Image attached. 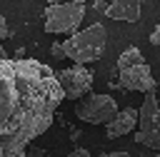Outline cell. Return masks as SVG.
<instances>
[{
	"instance_id": "obj_1",
	"label": "cell",
	"mask_w": 160,
	"mask_h": 157,
	"mask_svg": "<svg viewBox=\"0 0 160 157\" xmlns=\"http://www.w3.org/2000/svg\"><path fill=\"white\" fill-rule=\"evenodd\" d=\"M65 100L58 72L38 60L0 57V157H25Z\"/></svg>"
},
{
	"instance_id": "obj_2",
	"label": "cell",
	"mask_w": 160,
	"mask_h": 157,
	"mask_svg": "<svg viewBox=\"0 0 160 157\" xmlns=\"http://www.w3.org/2000/svg\"><path fill=\"white\" fill-rule=\"evenodd\" d=\"M105 45H108V30H105V25L95 22V25L70 35L62 42V50H65V57H70L78 65H85V62L98 60L105 52Z\"/></svg>"
},
{
	"instance_id": "obj_3",
	"label": "cell",
	"mask_w": 160,
	"mask_h": 157,
	"mask_svg": "<svg viewBox=\"0 0 160 157\" xmlns=\"http://www.w3.org/2000/svg\"><path fill=\"white\" fill-rule=\"evenodd\" d=\"M118 70H120V85L130 92H155V77L140 55L138 47H128L118 57Z\"/></svg>"
},
{
	"instance_id": "obj_4",
	"label": "cell",
	"mask_w": 160,
	"mask_h": 157,
	"mask_svg": "<svg viewBox=\"0 0 160 157\" xmlns=\"http://www.w3.org/2000/svg\"><path fill=\"white\" fill-rule=\"evenodd\" d=\"M82 17H85V2L82 0L50 2L45 7V32H50V35H60V32L75 35Z\"/></svg>"
},
{
	"instance_id": "obj_5",
	"label": "cell",
	"mask_w": 160,
	"mask_h": 157,
	"mask_svg": "<svg viewBox=\"0 0 160 157\" xmlns=\"http://www.w3.org/2000/svg\"><path fill=\"white\" fill-rule=\"evenodd\" d=\"M135 142L142 147H152L160 152V105L155 92H148L142 105L138 107V130Z\"/></svg>"
},
{
	"instance_id": "obj_6",
	"label": "cell",
	"mask_w": 160,
	"mask_h": 157,
	"mask_svg": "<svg viewBox=\"0 0 160 157\" xmlns=\"http://www.w3.org/2000/svg\"><path fill=\"white\" fill-rule=\"evenodd\" d=\"M118 112V102L110 95H88L75 105V115L90 125H110Z\"/></svg>"
},
{
	"instance_id": "obj_7",
	"label": "cell",
	"mask_w": 160,
	"mask_h": 157,
	"mask_svg": "<svg viewBox=\"0 0 160 157\" xmlns=\"http://www.w3.org/2000/svg\"><path fill=\"white\" fill-rule=\"evenodd\" d=\"M58 82H60L62 95H65L68 100H80L82 95L90 92V87H92V75H90L88 67L75 65V67L60 70V72H58Z\"/></svg>"
},
{
	"instance_id": "obj_8",
	"label": "cell",
	"mask_w": 160,
	"mask_h": 157,
	"mask_svg": "<svg viewBox=\"0 0 160 157\" xmlns=\"http://www.w3.org/2000/svg\"><path fill=\"white\" fill-rule=\"evenodd\" d=\"M138 130V107H125L115 115V120L110 125H105V137L108 140H118L128 132Z\"/></svg>"
},
{
	"instance_id": "obj_9",
	"label": "cell",
	"mask_w": 160,
	"mask_h": 157,
	"mask_svg": "<svg viewBox=\"0 0 160 157\" xmlns=\"http://www.w3.org/2000/svg\"><path fill=\"white\" fill-rule=\"evenodd\" d=\"M108 17L112 20H125V22H138L140 20V2L138 0H115L105 10Z\"/></svg>"
},
{
	"instance_id": "obj_10",
	"label": "cell",
	"mask_w": 160,
	"mask_h": 157,
	"mask_svg": "<svg viewBox=\"0 0 160 157\" xmlns=\"http://www.w3.org/2000/svg\"><path fill=\"white\" fill-rule=\"evenodd\" d=\"M10 35H12V30L8 27V20H5L2 15H0V42H2L5 37H10Z\"/></svg>"
},
{
	"instance_id": "obj_11",
	"label": "cell",
	"mask_w": 160,
	"mask_h": 157,
	"mask_svg": "<svg viewBox=\"0 0 160 157\" xmlns=\"http://www.w3.org/2000/svg\"><path fill=\"white\" fill-rule=\"evenodd\" d=\"M50 55H52V57H60V60H62V57H65L62 42H52V45H50Z\"/></svg>"
},
{
	"instance_id": "obj_12",
	"label": "cell",
	"mask_w": 160,
	"mask_h": 157,
	"mask_svg": "<svg viewBox=\"0 0 160 157\" xmlns=\"http://www.w3.org/2000/svg\"><path fill=\"white\" fill-rule=\"evenodd\" d=\"M150 45H155V47H160V25H155V30L150 32Z\"/></svg>"
},
{
	"instance_id": "obj_13",
	"label": "cell",
	"mask_w": 160,
	"mask_h": 157,
	"mask_svg": "<svg viewBox=\"0 0 160 157\" xmlns=\"http://www.w3.org/2000/svg\"><path fill=\"white\" fill-rule=\"evenodd\" d=\"M68 157H90V152H88L85 147H78V150H72Z\"/></svg>"
},
{
	"instance_id": "obj_14",
	"label": "cell",
	"mask_w": 160,
	"mask_h": 157,
	"mask_svg": "<svg viewBox=\"0 0 160 157\" xmlns=\"http://www.w3.org/2000/svg\"><path fill=\"white\" fill-rule=\"evenodd\" d=\"M98 157H130L128 152H102V155H98Z\"/></svg>"
},
{
	"instance_id": "obj_15",
	"label": "cell",
	"mask_w": 160,
	"mask_h": 157,
	"mask_svg": "<svg viewBox=\"0 0 160 157\" xmlns=\"http://www.w3.org/2000/svg\"><path fill=\"white\" fill-rule=\"evenodd\" d=\"M12 60H28L25 57V47H15V57Z\"/></svg>"
},
{
	"instance_id": "obj_16",
	"label": "cell",
	"mask_w": 160,
	"mask_h": 157,
	"mask_svg": "<svg viewBox=\"0 0 160 157\" xmlns=\"http://www.w3.org/2000/svg\"><path fill=\"white\" fill-rule=\"evenodd\" d=\"M0 57H8V52L2 50V45H0Z\"/></svg>"
},
{
	"instance_id": "obj_17",
	"label": "cell",
	"mask_w": 160,
	"mask_h": 157,
	"mask_svg": "<svg viewBox=\"0 0 160 157\" xmlns=\"http://www.w3.org/2000/svg\"><path fill=\"white\" fill-rule=\"evenodd\" d=\"M155 157H160V152H158V155H155Z\"/></svg>"
}]
</instances>
